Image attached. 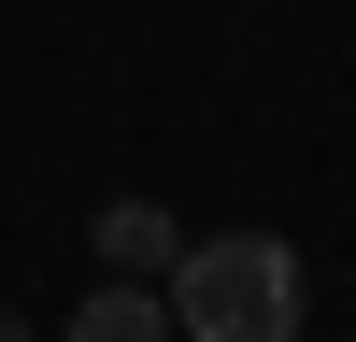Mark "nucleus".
Here are the masks:
<instances>
[{
  "mask_svg": "<svg viewBox=\"0 0 356 342\" xmlns=\"http://www.w3.org/2000/svg\"><path fill=\"white\" fill-rule=\"evenodd\" d=\"M0 342H29V314H0Z\"/></svg>",
  "mask_w": 356,
  "mask_h": 342,
  "instance_id": "20e7f679",
  "label": "nucleus"
},
{
  "mask_svg": "<svg viewBox=\"0 0 356 342\" xmlns=\"http://www.w3.org/2000/svg\"><path fill=\"white\" fill-rule=\"evenodd\" d=\"M157 300H171V342H300L314 271H300V243H271V228H214V243L171 256Z\"/></svg>",
  "mask_w": 356,
  "mask_h": 342,
  "instance_id": "f257e3e1",
  "label": "nucleus"
},
{
  "mask_svg": "<svg viewBox=\"0 0 356 342\" xmlns=\"http://www.w3.org/2000/svg\"><path fill=\"white\" fill-rule=\"evenodd\" d=\"M72 342H171V300L114 271V285H86V300H72Z\"/></svg>",
  "mask_w": 356,
  "mask_h": 342,
  "instance_id": "7ed1b4c3",
  "label": "nucleus"
},
{
  "mask_svg": "<svg viewBox=\"0 0 356 342\" xmlns=\"http://www.w3.org/2000/svg\"><path fill=\"white\" fill-rule=\"evenodd\" d=\"M171 256H186V228H171L157 200H100V271H129V285H157Z\"/></svg>",
  "mask_w": 356,
  "mask_h": 342,
  "instance_id": "f03ea898",
  "label": "nucleus"
}]
</instances>
